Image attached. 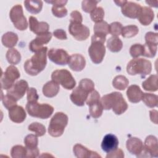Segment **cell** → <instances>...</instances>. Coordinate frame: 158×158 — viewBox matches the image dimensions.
<instances>
[{
    "label": "cell",
    "mask_w": 158,
    "mask_h": 158,
    "mask_svg": "<svg viewBox=\"0 0 158 158\" xmlns=\"http://www.w3.org/2000/svg\"><path fill=\"white\" fill-rule=\"evenodd\" d=\"M103 109L110 110L112 109L114 112L117 115L124 113L128 109V104L119 92H112L104 95L100 99Z\"/></svg>",
    "instance_id": "1"
},
{
    "label": "cell",
    "mask_w": 158,
    "mask_h": 158,
    "mask_svg": "<svg viewBox=\"0 0 158 158\" xmlns=\"http://www.w3.org/2000/svg\"><path fill=\"white\" fill-rule=\"evenodd\" d=\"M48 48L44 46L41 50L25 61L24 63V70L30 75H37L43 71L47 64Z\"/></svg>",
    "instance_id": "2"
},
{
    "label": "cell",
    "mask_w": 158,
    "mask_h": 158,
    "mask_svg": "<svg viewBox=\"0 0 158 158\" xmlns=\"http://www.w3.org/2000/svg\"><path fill=\"white\" fill-rule=\"evenodd\" d=\"M152 70L151 62L143 58H134L127 64V72L130 75H139L144 77Z\"/></svg>",
    "instance_id": "3"
},
{
    "label": "cell",
    "mask_w": 158,
    "mask_h": 158,
    "mask_svg": "<svg viewBox=\"0 0 158 158\" xmlns=\"http://www.w3.org/2000/svg\"><path fill=\"white\" fill-rule=\"evenodd\" d=\"M68 116L61 112H56L50 120L48 133L53 137L60 136L68 123Z\"/></svg>",
    "instance_id": "4"
},
{
    "label": "cell",
    "mask_w": 158,
    "mask_h": 158,
    "mask_svg": "<svg viewBox=\"0 0 158 158\" xmlns=\"http://www.w3.org/2000/svg\"><path fill=\"white\" fill-rule=\"evenodd\" d=\"M26 110L31 117L46 119L52 114L54 107L48 104H40L37 101L27 102Z\"/></svg>",
    "instance_id": "5"
},
{
    "label": "cell",
    "mask_w": 158,
    "mask_h": 158,
    "mask_svg": "<svg viewBox=\"0 0 158 158\" xmlns=\"http://www.w3.org/2000/svg\"><path fill=\"white\" fill-rule=\"evenodd\" d=\"M51 78L52 80L67 89H72L76 85V81L72 75L66 69L54 70L51 74Z\"/></svg>",
    "instance_id": "6"
},
{
    "label": "cell",
    "mask_w": 158,
    "mask_h": 158,
    "mask_svg": "<svg viewBox=\"0 0 158 158\" xmlns=\"http://www.w3.org/2000/svg\"><path fill=\"white\" fill-rule=\"evenodd\" d=\"M9 16L17 29L23 31L27 28L28 22L26 17L23 15V8L21 5L17 4L13 6L10 11Z\"/></svg>",
    "instance_id": "7"
},
{
    "label": "cell",
    "mask_w": 158,
    "mask_h": 158,
    "mask_svg": "<svg viewBox=\"0 0 158 158\" xmlns=\"http://www.w3.org/2000/svg\"><path fill=\"white\" fill-rule=\"evenodd\" d=\"M20 77V73L18 69L13 65H9L1 75V88L2 89H9L14 84L15 81L19 78Z\"/></svg>",
    "instance_id": "8"
},
{
    "label": "cell",
    "mask_w": 158,
    "mask_h": 158,
    "mask_svg": "<svg viewBox=\"0 0 158 158\" xmlns=\"http://www.w3.org/2000/svg\"><path fill=\"white\" fill-rule=\"evenodd\" d=\"M88 53L93 63L98 64L102 62L106 53L104 43L99 41H92L88 48Z\"/></svg>",
    "instance_id": "9"
},
{
    "label": "cell",
    "mask_w": 158,
    "mask_h": 158,
    "mask_svg": "<svg viewBox=\"0 0 158 158\" xmlns=\"http://www.w3.org/2000/svg\"><path fill=\"white\" fill-rule=\"evenodd\" d=\"M69 31L70 35L78 41L86 40L90 34L88 27L83 25L81 22H70Z\"/></svg>",
    "instance_id": "10"
},
{
    "label": "cell",
    "mask_w": 158,
    "mask_h": 158,
    "mask_svg": "<svg viewBox=\"0 0 158 158\" xmlns=\"http://www.w3.org/2000/svg\"><path fill=\"white\" fill-rule=\"evenodd\" d=\"M158 156V141L156 136L149 135L144 141L143 151L140 157H155Z\"/></svg>",
    "instance_id": "11"
},
{
    "label": "cell",
    "mask_w": 158,
    "mask_h": 158,
    "mask_svg": "<svg viewBox=\"0 0 158 158\" xmlns=\"http://www.w3.org/2000/svg\"><path fill=\"white\" fill-rule=\"evenodd\" d=\"M48 58L56 64L65 65L68 64L70 56L63 49L51 48L48 52Z\"/></svg>",
    "instance_id": "12"
},
{
    "label": "cell",
    "mask_w": 158,
    "mask_h": 158,
    "mask_svg": "<svg viewBox=\"0 0 158 158\" xmlns=\"http://www.w3.org/2000/svg\"><path fill=\"white\" fill-rule=\"evenodd\" d=\"M28 89V83L24 80H20L15 83L12 87L7 90V94L18 101L24 96Z\"/></svg>",
    "instance_id": "13"
},
{
    "label": "cell",
    "mask_w": 158,
    "mask_h": 158,
    "mask_svg": "<svg viewBox=\"0 0 158 158\" xmlns=\"http://www.w3.org/2000/svg\"><path fill=\"white\" fill-rule=\"evenodd\" d=\"M51 38L52 33L49 31L37 35L36 37L30 43L29 49L33 52L39 51L44 47L43 44H47L49 42V41L51 40Z\"/></svg>",
    "instance_id": "14"
},
{
    "label": "cell",
    "mask_w": 158,
    "mask_h": 158,
    "mask_svg": "<svg viewBox=\"0 0 158 158\" xmlns=\"http://www.w3.org/2000/svg\"><path fill=\"white\" fill-rule=\"evenodd\" d=\"M94 35L91 40H96L104 43L106 37L109 33V25L105 21H101L95 23L94 26Z\"/></svg>",
    "instance_id": "15"
},
{
    "label": "cell",
    "mask_w": 158,
    "mask_h": 158,
    "mask_svg": "<svg viewBox=\"0 0 158 158\" xmlns=\"http://www.w3.org/2000/svg\"><path fill=\"white\" fill-rule=\"evenodd\" d=\"M90 93L80 86H78L72 92L70 98L72 102L78 106H83Z\"/></svg>",
    "instance_id": "16"
},
{
    "label": "cell",
    "mask_w": 158,
    "mask_h": 158,
    "mask_svg": "<svg viewBox=\"0 0 158 158\" xmlns=\"http://www.w3.org/2000/svg\"><path fill=\"white\" fill-rule=\"evenodd\" d=\"M126 147L130 153L136 156L137 157H139L143 151L144 145L143 141L139 138L131 137L127 139Z\"/></svg>",
    "instance_id": "17"
},
{
    "label": "cell",
    "mask_w": 158,
    "mask_h": 158,
    "mask_svg": "<svg viewBox=\"0 0 158 158\" xmlns=\"http://www.w3.org/2000/svg\"><path fill=\"white\" fill-rule=\"evenodd\" d=\"M141 9V6L140 4L131 1H127L122 7L121 11L125 17L131 19H136L138 17Z\"/></svg>",
    "instance_id": "18"
},
{
    "label": "cell",
    "mask_w": 158,
    "mask_h": 158,
    "mask_svg": "<svg viewBox=\"0 0 158 158\" xmlns=\"http://www.w3.org/2000/svg\"><path fill=\"white\" fill-rule=\"evenodd\" d=\"M29 26L30 30L36 35L48 32L49 28L48 23L45 22H39L37 19L33 16L29 17Z\"/></svg>",
    "instance_id": "19"
},
{
    "label": "cell",
    "mask_w": 158,
    "mask_h": 158,
    "mask_svg": "<svg viewBox=\"0 0 158 158\" xmlns=\"http://www.w3.org/2000/svg\"><path fill=\"white\" fill-rule=\"evenodd\" d=\"M68 64L72 70L80 72L85 68L86 60L81 54H73L70 56Z\"/></svg>",
    "instance_id": "20"
},
{
    "label": "cell",
    "mask_w": 158,
    "mask_h": 158,
    "mask_svg": "<svg viewBox=\"0 0 158 158\" xmlns=\"http://www.w3.org/2000/svg\"><path fill=\"white\" fill-rule=\"evenodd\" d=\"M9 117L13 122L20 123L25 120L27 114L23 107L16 105L9 110Z\"/></svg>",
    "instance_id": "21"
},
{
    "label": "cell",
    "mask_w": 158,
    "mask_h": 158,
    "mask_svg": "<svg viewBox=\"0 0 158 158\" xmlns=\"http://www.w3.org/2000/svg\"><path fill=\"white\" fill-rule=\"evenodd\" d=\"M118 140L117 138L112 134H107L104 136L102 143V149L108 153L116 149L118 146Z\"/></svg>",
    "instance_id": "22"
},
{
    "label": "cell",
    "mask_w": 158,
    "mask_h": 158,
    "mask_svg": "<svg viewBox=\"0 0 158 158\" xmlns=\"http://www.w3.org/2000/svg\"><path fill=\"white\" fill-rule=\"evenodd\" d=\"M73 151L75 157L78 158L84 157H101L96 152L89 150L86 147L80 144H77L73 146Z\"/></svg>",
    "instance_id": "23"
},
{
    "label": "cell",
    "mask_w": 158,
    "mask_h": 158,
    "mask_svg": "<svg viewBox=\"0 0 158 158\" xmlns=\"http://www.w3.org/2000/svg\"><path fill=\"white\" fill-rule=\"evenodd\" d=\"M154 18V11L148 7H141V9L138 17V20L143 25H149Z\"/></svg>",
    "instance_id": "24"
},
{
    "label": "cell",
    "mask_w": 158,
    "mask_h": 158,
    "mask_svg": "<svg viewBox=\"0 0 158 158\" xmlns=\"http://www.w3.org/2000/svg\"><path fill=\"white\" fill-rule=\"evenodd\" d=\"M127 96L130 102L132 103L139 102L142 98L143 91L136 85H130L127 90Z\"/></svg>",
    "instance_id": "25"
},
{
    "label": "cell",
    "mask_w": 158,
    "mask_h": 158,
    "mask_svg": "<svg viewBox=\"0 0 158 158\" xmlns=\"http://www.w3.org/2000/svg\"><path fill=\"white\" fill-rule=\"evenodd\" d=\"M59 85L53 80L48 81L43 87V93L47 98L56 96L59 91Z\"/></svg>",
    "instance_id": "26"
},
{
    "label": "cell",
    "mask_w": 158,
    "mask_h": 158,
    "mask_svg": "<svg viewBox=\"0 0 158 158\" xmlns=\"http://www.w3.org/2000/svg\"><path fill=\"white\" fill-rule=\"evenodd\" d=\"M18 39V36L16 33L12 31H8L2 35L1 41L2 44L5 47L10 49L16 45Z\"/></svg>",
    "instance_id": "27"
},
{
    "label": "cell",
    "mask_w": 158,
    "mask_h": 158,
    "mask_svg": "<svg viewBox=\"0 0 158 158\" xmlns=\"http://www.w3.org/2000/svg\"><path fill=\"white\" fill-rule=\"evenodd\" d=\"M158 77L157 75H150L146 80L142 83L143 89L148 91H156L158 89L157 86Z\"/></svg>",
    "instance_id": "28"
},
{
    "label": "cell",
    "mask_w": 158,
    "mask_h": 158,
    "mask_svg": "<svg viewBox=\"0 0 158 158\" xmlns=\"http://www.w3.org/2000/svg\"><path fill=\"white\" fill-rule=\"evenodd\" d=\"M23 3L27 11L33 14L40 12L43 7V1H25Z\"/></svg>",
    "instance_id": "29"
},
{
    "label": "cell",
    "mask_w": 158,
    "mask_h": 158,
    "mask_svg": "<svg viewBox=\"0 0 158 158\" xmlns=\"http://www.w3.org/2000/svg\"><path fill=\"white\" fill-rule=\"evenodd\" d=\"M123 47L121 40L117 36H111L107 40V48L113 52H119Z\"/></svg>",
    "instance_id": "30"
},
{
    "label": "cell",
    "mask_w": 158,
    "mask_h": 158,
    "mask_svg": "<svg viewBox=\"0 0 158 158\" xmlns=\"http://www.w3.org/2000/svg\"><path fill=\"white\" fill-rule=\"evenodd\" d=\"M141 100L146 106L151 108L156 107L158 104V96L152 93H143Z\"/></svg>",
    "instance_id": "31"
},
{
    "label": "cell",
    "mask_w": 158,
    "mask_h": 158,
    "mask_svg": "<svg viewBox=\"0 0 158 158\" xmlns=\"http://www.w3.org/2000/svg\"><path fill=\"white\" fill-rule=\"evenodd\" d=\"M6 59L9 63L15 65L20 62L21 54L16 49L10 48L6 52Z\"/></svg>",
    "instance_id": "32"
},
{
    "label": "cell",
    "mask_w": 158,
    "mask_h": 158,
    "mask_svg": "<svg viewBox=\"0 0 158 158\" xmlns=\"http://www.w3.org/2000/svg\"><path fill=\"white\" fill-rule=\"evenodd\" d=\"M128 84V80L125 76L121 75L116 76L112 81L113 86L118 90H124L127 88Z\"/></svg>",
    "instance_id": "33"
},
{
    "label": "cell",
    "mask_w": 158,
    "mask_h": 158,
    "mask_svg": "<svg viewBox=\"0 0 158 158\" xmlns=\"http://www.w3.org/2000/svg\"><path fill=\"white\" fill-rule=\"evenodd\" d=\"M89 114L92 117L97 118L101 116L103 111V107L100 101L92 103L90 105H89Z\"/></svg>",
    "instance_id": "34"
},
{
    "label": "cell",
    "mask_w": 158,
    "mask_h": 158,
    "mask_svg": "<svg viewBox=\"0 0 158 158\" xmlns=\"http://www.w3.org/2000/svg\"><path fill=\"white\" fill-rule=\"evenodd\" d=\"M139 32V28L135 25L123 27L122 30V35L123 38H131L136 36Z\"/></svg>",
    "instance_id": "35"
},
{
    "label": "cell",
    "mask_w": 158,
    "mask_h": 158,
    "mask_svg": "<svg viewBox=\"0 0 158 158\" xmlns=\"http://www.w3.org/2000/svg\"><path fill=\"white\" fill-rule=\"evenodd\" d=\"M27 150L26 147L22 145H15L13 146L10 151L11 157L12 158H23L26 157Z\"/></svg>",
    "instance_id": "36"
},
{
    "label": "cell",
    "mask_w": 158,
    "mask_h": 158,
    "mask_svg": "<svg viewBox=\"0 0 158 158\" xmlns=\"http://www.w3.org/2000/svg\"><path fill=\"white\" fill-rule=\"evenodd\" d=\"M28 130L35 132L37 136H42L46 133V127L43 124L38 122H33L31 123L28 127Z\"/></svg>",
    "instance_id": "37"
},
{
    "label": "cell",
    "mask_w": 158,
    "mask_h": 158,
    "mask_svg": "<svg viewBox=\"0 0 158 158\" xmlns=\"http://www.w3.org/2000/svg\"><path fill=\"white\" fill-rule=\"evenodd\" d=\"M24 143L27 149H31L38 148V139L37 136L35 135H28L24 138Z\"/></svg>",
    "instance_id": "38"
},
{
    "label": "cell",
    "mask_w": 158,
    "mask_h": 158,
    "mask_svg": "<svg viewBox=\"0 0 158 158\" xmlns=\"http://www.w3.org/2000/svg\"><path fill=\"white\" fill-rule=\"evenodd\" d=\"M143 47H144L143 56L151 58V57H154L156 56L157 52V45L145 43V44H143Z\"/></svg>",
    "instance_id": "39"
},
{
    "label": "cell",
    "mask_w": 158,
    "mask_h": 158,
    "mask_svg": "<svg viewBox=\"0 0 158 158\" xmlns=\"http://www.w3.org/2000/svg\"><path fill=\"white\" fill-rule=\"evenodd\" d=\"M90 17L92 21L96 23L102 21L104 17V10L101 7H98L91 12Z\"/></svg>",
    "instance_id": "40"
},
{
    "label": "cell",
    "mask_w": 158,
    "mask_h": 158,
    "mask_svg": "<svg viewBox=\"0 0 158 158\" xmlns=\"http://www.w3.org/2000/svg\"><path fill=\"white\" fill-rule=\"evenodd\" d=\"M130 54L133 58H137L140 56H143L144 47L143 44L136 43L133 44L130 48Z\"/></svg>",
    "instance_id": "41"
},
{
    "label": "cell",
    "mask_w": 158,
    "mask_h": 158,
    "mask_svg": "<svg viewBox=\"0 0 158 158\" xmlns=\"http://www.w3.org/2000/svg\"><path fill=\"white\" fill-rule=\"evenodd\" d=\"M52 12L57 17L62 18L67 15V10L63 5H53L52 7Z\"/></svg>",
    "instance_id": "42"
},
{
    "label": "cell",
    "mask_w": 158,
    "mask_h": 158,
    "mask_svg": "<svg viewBox=\"0 0 158 158\" xmlns=\"http://www.w3.org/2000/svg\"><path fill=\"white\" fill-rule=\"evenodd\" d=\"M99 1H89L84 0L81 2V7L83 11L86 13H91L94 9L96 8L97 4Z\"/></svg>",
    "instance_id": "43"
},
{
    "label": "cell",
    "mask_w": 158,
    "mask_h": 158,
    "mask_svg": "<svg viewBox=\"0 0 158 158\" xmlns=\"http://www.w3.org/2000/svg\"><path fill=\"white\" fill-rule=\"evenodd\" d=\"M123 26L121 23L118 22H114L109 25V33L112 36H118L122 33Z\"/></svg>",
    "instance_id": "44"
},
{
    "label": "cell",
    "mask_w": 158,
    "mask_h": 158,
    "mask_svg": "<svg viewBox=\"0 0 158 158\" xmlns=\"http://www.w3.org/2000/svg\"><path fill=\"white\" fill-rule=\"evenodd\" d=\"M17 101V100H15L14 98L8 94H6L3 98H2V104L7 110L10 109L11 108L16 106Z\"/></svg>",
    "instance_id": "45"
},
{
    "label": "cell",
    "mask_w": 158,
    "mask_h": 158,
    "mask_svg": "<svg viewBox=\"0 0 158 158\" xmlns=\"http://www.w3.org/2000/svg\"><path fill=\"white\" fill-rule=\"evenodd\" d=\"M78 85L83 87L89 93L94 90V83L89 78H83L81 80Z\"/></svg>",
    "instance_id": "46"
},
{
    "label": "cell",
    "mask_w": 158,
    "mask_h": 158,
    "mask_svg": "<svg viewBox=\"0 0 158 158\" xmlns=\"http://www.w3.org/2000/svg\"><path fill=\"white\" fill-rule=\"evenodd\" d=\"M145 41L146 43L157 45L158 44V34L152 31H149L145 35Z\"/></svg>",
    "instance_id": "47"
},
{
    "label": "cell",
    "mask_w": 158,
    "mask_h": 158,
    "mask_svg": "<svg viewBox=\"0 0 158 158\" xmlns=\"http://www.w3.org/2000/svg\"><path fill=\"white\" fill-rule=\"evenodd\" d=\"M100 99L101 98H100V95H99V93L96 90H93L89 94V95L86 99V103L88 106H89L92 103H94L95 102L100 101Z\"/></svg>",
    "instance_id": "48"
},
{
    "label": "cell",
    "mask_w": 158,
    "mask_h": 158,
    "mask_svg": "<svg viewBox=\"0 0 158 158\" xmlns=\"http://www.w3.org/2000/svg\"><path fill=\"white\" fill-rule=\"evenodd\" d=\"M39 96L37 94L36 89L34 88H28L27 90V101L28 102L38 101Z\"/></svg>",
    "instance_id": "49"
},
{
    "label": "cell",
    "mask_w": 158,
    "mask_h": 158,
    "mask_svg": "<svg viewBox=\"0 0 158 158\" xmlns=\"http://www.w3.org/2000/svg\"><path fill=\"white\" fill-rule=\"evenodd\" d=\"M124 157V153L120 149H116L108 152L106 155V158H123Z\"/></svg>",
    "instance_id": "50"
},
{
    "label": "cell",
    "mask_w": 158,
    "mask_h": 158,
    "mask_svg": "<svg viewBox=\"0 0 158 158\" xmlns=\"http://www.w3.org/2000/svg\"><path fill=\"white\" fill-rule=\"evenodd\" d=\"M83 17L81 13L77 10H73L70 13V22H78L82 23Z\"/></svg>",
    "instance_id": "51"
},
{
    "label": "cell",
    "mask_w": 158,
    "mask_h": 158,
    "mask_svg": "<svg viewBox=\"0 0 158 158\" xmlns=\"http://www.w3.org/2000/svg\"><path fill=\"white\" fill-rule=\"evenodd\" d=\"M53 35L59 40H66L67 38L65 31L62 29H57L54 31Z\"/></svg>",
    "instance_id": "52"
},
{
    "label": "cell",
    "mask_w": 158,
    "mask_h": 158,
    "mask_svg": "<svg viewBox=\"0 0 158 158\" xmlns=\"http://www.w3.org/2000/svg\"><path fill=\"white\" fill-rule=\"evenodd\" d=\"M27 156L26 157H36L38 156L39 154V149L38 148H35V149H27Z\"/></svg>",
    "instance_id": "53"
},
{
    "label": "cell",
    "mask_w": 158,
    "mask_h": 158,
    "mask_svg": "<svg viewBox=\"0 0 158 158\" xmlns=\"http://www.w3.org/2000/svg\"><path fill=\"white\" fill-rule=\"evenodd\" d=\"M157 111L156 110H151L149 111V116L151 120L155 124H157Z\"/></svg>",
    "instance_id": "54"
},
{
    "label": "cell",
    "mask_w": 158,
    "mask_h": 158,
    "mask_svg": "<svg viewBox=\"0 0 158 158\" xmlns=\"http://www.w3.org/2000/svg\"><path fill=\"white\" fill-rule=\"evenodd\" d=\"M46 2H48V3L52 4H53V5H63V6H65V5L67 4V1L57 0V1H46Z\"/></svg>",
    "instance_id": "55"
},
{
    "label": "cell",
    "mask_w": 158,
    "mask_h": 158,
    "mask_svg": "<svg viewBox=\"0 0 158 158\" xmlns=\"http://www.w3.org/2000/svg\"><path fill=\"white\" fill-rule=\"evenodd\" d=\"M146 2L149 4L150 6L151 7H157L158 5H157V1H146Z\"/></svg>",
    "instance_id": "56"
},
{
    "label": "cell",
    "mask_w": 158,
    "mask_h": 158,
    "mask_svg": "<svg viewBox=\"0 0 158 158\" xmlns=\"http://www.w3.org/2000/svg\"><path fill=\"white\" fill-rule=\"evenodd\" d=\"M127 1H114V2L118 6H120L121 7L127 2Z\"/></svg>",
    "instance_id": "57"
}]
</instances>
